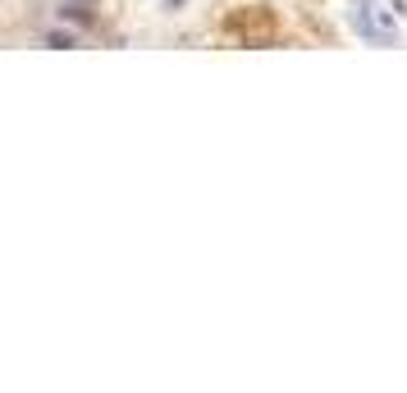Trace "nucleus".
<instances>
[{"instance_id": "obj_1", "label": "nucleus", "mask_w": 407, "mask_h": 393, "mask_svg": "<svg viewBox=\"0 0 407 393\" xmlns=\"http://www.w3.org/2000/svg\"><path fill=\"white\" fill-rule=\"evenodd\" d=\"M394 14H398V10L366 5V10L352 14V28H357L366 42H375V46H394V42H398V19H394Z\"/></svg>"}, {"instance_id": "obj_2", "label": "nucleus", "mask_w": 407, "mask_h": 393, "mask_svg": "<svg viewBox=\"0 0 407 393\" xmlns=\"http://www.w3.org/2000/svg\"><path fill=\"white\" fill-rule=\"evenodd\" d=\"M46 46H60V51H65V46H78V37L74 33H51V37H46Z\"/></svg>"}]
</instances>
